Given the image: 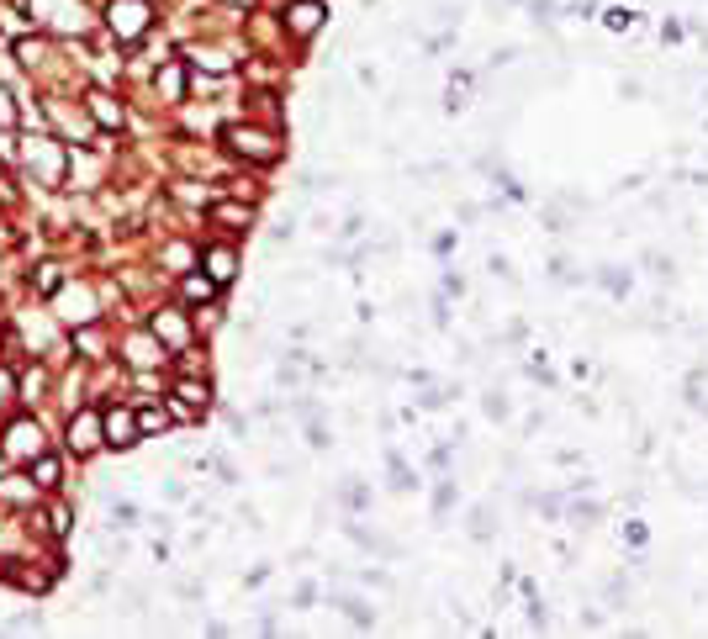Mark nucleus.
<instances>
[{
    "mask_svg": "<svg viewBox=\"0 0 708 639\" xmlns=\"http://www.w3.org/2000/svg\"><path fill=\"white\" fill-rule=\"evenodd\" d=\"M154 22V11H148V0H111L106 6V27L122 37V43H138Z\"/></svg>",
    "mask_w": 708,
    "mask_h": 639,
    "instance_id": "obj_3",
    "label": "nucleus"
},
{
    "mask_svg": "<svg viewBox=\"0 0 708 639\" xmlns=\"http://www.w3.org/2000/svg\"><path fill=\"white\" fill-rule=\"evenodd\" d=\"M6 460H43V428H37L32 418H22V423H11L6 428Z\"/></svg>",
    "mask_w": 708,
    "mask_h": 639,
    "instance_id": "obj_5",
    "label": "nucleus"
},
{
    "mask_svg": "<svg viewBox=\"0 0 708 639\" xmlns=\"http://www.w3.org/2000/svg\"><path fill=\"white\" fill-rule=\"evenodd\" d=\"M154 338H164V344H185L191 333H185V323H180L175 312H159V317H154Z\"/></svg>",
    "mask_w": 708,
    "mask_h": 639,
    "instance_id": "obj_11",
    "label": "nucleus"
},
{
    "mask_svg": "<svg viewBox=\"0 0 708 639\" xmlns=\"http://www.w3.org/2000/svg\"><path fill=\"white\" fill-rule=\"evenodd\" d=\"M101 434H106V423L96 418V412H80V418L69 423V449L74 455H90V449L101 444Z\"/></svg>",
    "mask_w": 708,
    "mask_h": 639,
    "instance_id": "obj_7",
    "label": "nucleus"
},
{
    "mask_svg": "<svg viewBox=\"0 0 708 639\" xmlns=\"http://www.w3.org/2000/svg\"><path fill=\"white\" fill-rule=\"evenodd\" d=\"M138 428H143V434H154V428H170V418H164L159 407H143L138 412Z\"/></svg>",
    "mask_w": 708,
    "mask_h": 639,
    "instance_id": "obj_19",
    "label": "nucleus"
},
{
    "mask_svg": "<svg viewBox=\"0 0 708 639\" xmlns=\"http://www.w3.org/2000/svg\"><path fill=\"white\" fill-rule=\"evenodd\" d=\"M296 233V217H281V222H275V228H270V243H286Z\"/></svg>",
    "mask_w": 708,
    "mask_h": 639,
    "instance_id": "obj_25",
    "label": "nucleus"
},
{
    "mask_svg": "<svg viewBox=\"0 0 708 639\" xmlns=\"http://www.w3.org/2000/svg\"><path fill=\"white\" fill-rule=\"evenodd\" d=\"M249 206H212V222H244V228H249Z\"/></svg>",
    "mask_w": 708,
    "mask_h": 639,
    "instance_id": "obj_17",
    "label": "nucleus"
},
{
    "mask_svg": "<svg viewBox=\"0 0 708 639\" xmlns=\"http://www.w3.org/2000/svg\"><path fill=\"white\" fill-rule=\"evenodd\" d=\"M48 529H53V534H69V507H53V513H48Z\"/></svg>",
    "mask_w": 708,
    "mask_h": 639,
    "instance_id": "obj_26",
    "label": "nucleus"
},
{
    "mask_svg": "<svg viewBox=\"0 0 708 639\" xmlns=\"http://www.w3.org/2000/svg\"><path fill=\"white\" fill-rule=\"evenodd\" d=\"M127 360H133V365L143 370V365H159V360H164V349H159L148 333H133V338H127Z\"/></svg>",
    "mask_w": 708,
    "mask_h": 639,
    "instance_id": "obj_10",
    "label": "nucleus"
},
{
    "mask_svg": "<svg viewBox=\"0 0 708 639\" xmlns=\"http://www.w3.org/2000/svg\"><path fill=\"white\" fill-rule=\"evenodd\" d=\"M0 127H16V101L6 96V85H0Z\"/></svg>",
    "mask_w": 708,
    "mask_h": 639,
    "instance_id": "obj_24",
    "label": "nucleus"
},
{
    "mask_svg": "<svg viewBox=\"0 0 708 639\" xmlns=\"http://www.w3.org/2000/svg\"><path fill=\"white\" fill-rule=\"evenodd\" d=\"M159 85H164V96H170V101H180V90H185V80H180V64H170V69H164V74H159Z\"/></svg>",
    "mask_w": 708,
    "mask_h": 639,
    "instance_id": "obj_18",
    "label": "nucleus"
},
{
    "mask_svg": "<svg viewBox=\"0 0 708 639\" xmlns=\"http://www.w3.org/2000/svg\"><path fill=\"white\" fill-rule=\"evenodd\" d=\"M185 296H191V302H212V296H217V280H212V275H207V280L191 275V280H185Z\"/></svg>",
    "mask_w": 708,
    "mask_h": 639,
    "instance_id": "obj_15",
    "label": "nucleus"
},
{
    "mask_svg": "<svg viewBox=\"0 0 708 639\" xmlns=\"http://www.w3.org/2000/svg\"><path fill=\"white\" fill-rule=\"evenodd\" d=\"M0 502H32V481L6 476V481H0Z\"/></svg>",
    "mask_w": 708,
    "mask_h": 639,
    "instance_id": "obj_14",
    "label": "nucleus"
},
{
    "mask_svg": "<svg viewBox=\"0 0 708 639\" xmlns=\"http://www.w3.org/2000/svg\"><path fill=\"white\" fill-rule=\"evenodd\" d=\"M101 423H106V444H111V449H133V444H138V434H143L133 412H106Z\"/></svg>",
    "mask_w": 708,
    "mask_h": 639,
    "instance_id": "obj_9",
    "label": "nucleus"
},
{
    "mask_svg": "<svg viewBox=\"0 0 708 639\" xmlns=\"http://www.w3.org/2000/svg\"><path fill=\"white\" fill-rule=\"evenodd\" d=\"M37 286H43V291H53V286H59V265H43V275H37Z\"/></svg>",
    "mask_w": 708,
    "mask_h": 639,
    "instance_id": "obj_28",
    "label": "nucleus"
},
{
    "mask_svg": "<svg viewBox=\"0 0 708 639\" xmlns=\"http://www.w3.org/2000/svg\"><path fill=\"white\" fill-rule=\"evenodd\" d=\"M323 6H318V0H296V6H286V32L291 37H312V32H318L323 27Z\"/></svg>",
    "mask_w": 708,
    "mask_h": 639,
    "instance_id": "obj_6",
    "label": "nucleus"
},
{
    "mask_svg": "<svg viewBox=\"0 0 708 639\" xmlns=\"http://www.w3.org/2000/svg\"><path fill=\"white\" fill-rule=\"evenodd\" d=\"M228 143L254 164H270L275 154H281V143H275V133H265V127H228Z\"/></svg>",
    "mask_w": 708,
    "mask_h": 639,
    "instance_id": "obj_4",
    "label": "nucleus"
},
{
    "mask_svg": "<svg viewBox=\"0 0 708 639\" xmlns=\"http://www.w3.org/2000/svg\"><path fill=\"white\" fill-rule=\"evenodd\" d=\"M481 407H487V418H508V397H502V391H487V402H481Z\"/></svg>",
    "mask_w": 708,
    "mask_h": 639,
    "instance_id": "obj_21",
    "label": "nucleus"
},
{
    "mask_svg": "<svg viewBox=\"0 0 708 639\" xmlns=\"http://www.w3.org/2000/svg\"><path fill=\"white\" fill-rule=\"evenodd\" d=\"M32 629H43V618H37V613H22V618H11V624H6V634H32Z\"/></svg>",
    "mask_w": 708,
    "mask_h": 639,
    "instance_id": "obj_22",
    "label": "nucleus"
},
{
    "mask_svg": "<svg viewBox=\"0 0 708 639\" xmlns=\"http://www.w3.org/2000/svg\"><path fill=\"white\" fill-rule=\"evenodd\" d=\"M175 397H180L185 407H207L212 391H207V381H180V386H175Z\"/></svg>",
    "mask_w": 708,
    "mask_h": 639,
    "instance_id": "obj_12",
    "label": "nucleus"
},
{
    "mask_svg": "<svg viewBox=\"0 0 708 639\" xmlns=\"http://www.w3.org/2000/svg\"><path fill=\"white\" fill-rule=\"evenodd\" d=\"M529 16H534L539 27H550L555 22V0H529Z\"/></svg>",
    "mask_w": 708,
    "mask_h": 639,
    "instance_id": "obj_20",
    "label": "nucleus"
},
{
    "mask_svg": "<svg viewBox=\"0 0 708 639\" xmlns=\"http://www.w3.org/2000/svg\"><path fill=\"white\" fill-rule=\"evenodd\" d=\"M164 265L185 270V265H191V249H185V243H170V249H164Z\"/></svg>",
    "mask_w": 708,
    "mask_h": 639,
    "instance_id": "obj_23",
    "label": "nucleus"
},
{
    "mask_svg": "<svg viewBox=\"0 0 708 639\" xmlns=\"http://www.w3.org/2000/svg\"><path fill=\"white\" fill-rule=\"evenodd\" d=\"M27 11H32V22H43L48 32H69V37L90 32L85 0H27Z\"/></svg>",
    "mask_w": 708,
    "mask_h": 639,
    "instance_id": "obj_1",
    "label": "nucleus"
},
{
    "mask_svg": "<svg viewBox=\"0 0 708 639\" xmlns=\"http://www.w3.org/2000/svg\"><path fill=\"white\" fill-rule=\"evenodd\" d=\"M90 111L101 127H122V106H111V96H90Z\"/></svg>",
    "mask_w": 708,
    "mask_h": 639,
    "instance_id": "obj_13",
    "label": "nucleus"
},
{
    "mask_svg": "<svg viewBox=\"0 0 708 639\" xmlns=\"http://www.w3.org/2000/svg\"><path fill=\"white\" fill-rule=\"evenodd\" d=\"M59 317L64 323H90V317H96V296H90V286H69L59 296Z\"/></svg>",
    "mask_w": 708,
    "mask_h": 639,
    "instance_id": "obj_8",
    "label": "nucleus"
},
{
    "mask_svg": "<svg viewBox=\"0 0 708 639\" xmlns=\"http://www.w3.org/2000/svg\"><path fill=\"white\" fill-rule=\"evenodd\" d=\"M37 476H43V486L59 481V460H37Z\"/></svg>",
    "mask_w": 708,
    "mask_h": 639,
    "instance_id": "obj_27",
    "label": "nucleus"
},
{
    "mask_svg": "<svg viewBox=\"0 0 708 639\" xmlns=\"http://www.w3.org/2000/svg\"><path fill=\"white\" fill-rule=\"evenodd\" d=\"M207 265H212V280H217V286H222V280H233L238 270H233V254L228 249H217L212 259H207Z\"/></svg>",
    "mask_w": 708,
    "mask_h": 639,
    "instance_id": "obj_16",
    "label": "nucleus"
},
{
    "mask_svg": "<svg viewBox=\"0 0 708 639\" xmlns=\"http://www.w3.org/2000/svg\"><path fill=\"white\" fill-rule=\"evenodd\" d=\"M22 159H27V169L48 185V191H53V185H64V148L53 143V138H27L22 143Z\"/></svg>",
    "mask_w": 708,
    "mask_h": 639,
    "instance_id": "obj_2",
    "label": "nucleus"
}]
</instances>
